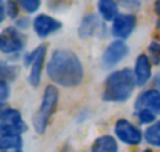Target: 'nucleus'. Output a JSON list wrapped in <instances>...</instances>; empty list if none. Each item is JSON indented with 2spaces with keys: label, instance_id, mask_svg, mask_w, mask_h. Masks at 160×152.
Wrapping results in <instances>:
<instances>
[{
  "label": "nucleus",
  "instance_id": "9d476101",
  "mask_svg": "<svg viewBox=\"0 0 160 152\" xmlns=\"http://www.w3.org/2000/svg\"><path fill=\"white\" fill-rule=\"evenodd\" d=\"M33 28H35V32H36L38 36L46 38V36H49L50 33L60 30V28H61V24H60L57 19H53V17H50V16H47V14H39V16H36V19L33 21Z\"/></svg>",
  "mask_w": 160,
  "mask_h": 152
},
{
  "label": "nucleus",
  "instance_id": "6ab92c4d",
  "mask_svg": "<svg viewBox=\"0 0 160 152\" xmlns=\"http://www.w3.org/2000/svg\"><path fill=\"white\" fill-rule=\"evenodd\" d=\"M138 118H140V121L143 122V124H149V122H152L154 121V113L151 111V110H148V108H143V110H138Z\"/></svg>",
  "mask_w": 160,
  "mask_h": 152
},
{
  "label": "nucleus",
  "instance_id": "f8f14e48",
  "mask_svg": "<svg viewBox=\"0 0 160 152\" xmlns=\"http://www.w3.org/2000/svg\"><path fill=\"white\" fill-rule=\"evenodd\" d=\"M158 105H160V93L155 91V90L146 91V93L137 101V108L140 107L141 110H143V108H148V110L157 111Z\"/></svg>",
  "mask_w": 160,
  "mask_h": 152
},
{
  "label": "nucleus",
  "instance_id": "a211bd4d",
  "mask_svg": "<svg viewBox=\"0 0 160 152\" xmlns=\"http://www.w3.org/2000/svg\"><path fill=\"white\" fill-rule=\"evenodd\" d=\"M19 3L27 13H35L41 5V0H19Z\"/></svg>",
  "mask_w": 160,
  "mask_h": 152
},
{
  "label": "nucleus",
  "instance_id": "f03ea898",
  "mask_svg": "<svg viewBox=\"0 0 160 152\" xmlns=\"http://www.w3.org/2000/svg\"><path fill=\"white\" fill-rule=\"evenodd\" d=\"M135 74L129 69H121L113 72L105 82V91L104 99L112 102H124L130 97L133 88H135Z\"/></svg>",
  "mask_w": 160,
  "mask_h": 152
},
{
  "label": "nucleus",
  "instance_id": "2eb2a0df",
  "mask_svg": "<svg viewBox=\"0 0 160 152\" xmlns=\"http://www.w3.org/2000/svg\"><path fill=\"white\" fill-rule=\"evenodd\" d=\"M99 28H101L99 19L96 16H88V17L83 19L82 25H80V36H82V38L93 36V35H96V32Z\"/></svg>",
  "mask_w": 160,
  "mask_h": 152
},
{
  "label": "nucleus",
  "instance_id": "6e6552de",
  "mask_svg": "<svg viewBox=\"0 0 160 152\" xmlns=\"http://www.w3.org/2000/svg\"><path fill=\"white\" fill-rule=\"evenodd\" d=\"M127 53H129V47L122 41H115L107 47V50L102 56V64L105 67H112V66L118 64Z\"/></svg>",
  "mask_w": 160,
  "mask_h": 152
},
{
  "label": "nucleus",
  "instance_id": "412c9836",
  "mask_svg": "<svg viewBox=\"0 0 160 152\" xmlns=\"http://www.w3.org/2000/svg\"><path fill=\"white\" fill-rule=\"evenodd\" d=\"M121 2L127 8H138L140 7V0H121Z\"/></svg>",
  "mask_w": 160,
  "mask_h": 152
},
{
  "label": "nucleus",
  "instance_id": "f257e3e1",
  "mask_svg": "<svg viewBox=\"0 0 160 152\" xmlns=\"http://www.w3.org/2000/svg\"><path fill=\"white\" fill-rule=\"evenodd\" d=\"M47 74L50 80L66 88H74L83 80V67L78 56L66 49H58L53 52L47 64Z\"/></svg>",
  "mask_w": 160,
  "mask_h": 152
},
{
  "label": "nucleus",
  "instance_id": "0eeeda50",
  "mask_svg": "<svg viewBox=\"0 0 160 152\" xmlns=\"http://www.w3.org/2000/svg\"><path fill=\"white\" fill-rule=\"evenodd\" d=\"M24 47V38L18 33L16 28H5L0 36V49L3 53L19 52Z\"/></svg>",
  "mask_w": 160,
  "mask_h": 152
},
{
  "label": "nucleus",
  "instance_id": "7ed1b4c3",
  "mask_svg": "<svg viewBox=\"0 0 160 152\" xmlns=\"http://www.w3.org/2000/svg\"><path fill=\"white\" fill-rule=\"evenodd\" d=\"M57 102H58V90L55 86H47L46 91H44V97H42V104L39 107V110L36 111L35 118H33V124H35V129L36 132L42 133L47 127V122L57 107Z\"/></svg>",
  "mask_w": 160,
  "mask_h": 152
},
{
  "label": "nucleus",
  "instance_id": "aec40b11",
  "mask_svg": "<svg viewBox=\"0 0 160 152\" xmlns=\"http://www.w3.org/2000/svg\"><path fill=\"white\" fill-rule=\"evenodd\" d=\"M0 99H2V101L8 99V85L5 82L0 83Z\"/></svg>",
  "mask_w": 160,
  "mask_h": 152
},
{
  "label": "nucleus",
  "instance_id": "9b49d317",
  "mask_svg": "<svg viewBox=\"0 0 160 152\" xmlns=\"http://www.w3.org/2000/svg\"><path fill=\"white\" fill-rule=\"evenodd\" d=\"M151 77V61L146 55H140L135 61V80L137 85H144Z\"/></svg>",
  "mask_w": 160,
  "mask_h": 152
},
{
  "label": "nucleus",
  "instance_id": "393cba45",
  "mask_svg": "<svg viewBox=\"0 0 160 152\" xmlns=\"http://www.w3.org/2000/svg\"><path fill=\"white\" fill-rule=\"evenodd\" d=\"M18 25H19V27H27V25H28V22H27V19H25V21L22 19V21H19V24H18Z\"/></svg>",
  "mask_w": 160,
  "mask_h": 152
},
{
  "label": "nucleus",
  "instance_id": "4be33fe9",
  "mask_svg": "<svg viewBox=\"0 0 160 152\" xmlns=\"http://www.w3.org/2000/svg\"><path fill=\"white\" fill-rule=\"evenodd\" d=\"M8 7H10V14H11L13 17H16V16H18V8H16V5H14L13 2H10Z\"/></svg>",
  "mask_w": 160,
  "mask_h": 152
},
{
  "label": "nucleus",
  "instance_id": "a878e982",
  "mask_svg": "<svg viewBox=\"0 0 160 152\" xmlns=\"http://www.w3.org/2000/svg\"><path fill=\"white\" fill-rule=\"evenodd\" d=\"M2 152H21L19 149H13V150H2Z\"/></svg>",
  "mask_w": 160,
  "mask_h": 152
},
{
  "label": "nucleus",
  "instance_id": "423d86ee",
  "mask_svg": "<svg viewBox=\"0 0 160 152\" xmlns=\"http://www.w3.org/2000/svg\"><path fill=\"white\" fill-rule=\"evenodd\" d=\"M115 133H116V136L121 140V141H124L126 144H138L140 141H141V133H140V130L133 125V124H130L129 121H126V119H119L118 122H116V125H115Z\"/></svg>",
  "mask_w": 160,
  "mask_h": 152
},
{
  "label": "nucleus",
  "instance_id": "39448f33",
  "mask_svg": "<svg viewBox=\"0 0 160 152\" xmlns=\"http://www.w3.org/2000/svg\"><path fill=\"white\" fill-rule=\"evenodd\" d=\"M46 44L39 46L36 50H33L28 56H27V63L32 64V71H30V83L33 86H38L39 80H41V71H42V64H44V56H46Z\"/></svg>",
  "mask_w": 160,
  "mask_h": 152
},
{
  "label": "nucleus",
  "instance_id": "bb28decb",
  "mask_svg": "<svg viewBox=\"0 0 160 152\" xmlns=\"http://www.w3.org/2000/svg\"><path fill=\"white\" fill-rule=\"evenodd\" d=\"M157 113H160V105H158V108H157Z\"/></svg>",
  "mask_w": 160,
  "mask_h": 152
},
{
  "label": "nucleus",
  "instance_id": "ddd939ff",
  "mask_svg": "<svg viewBox=\"0 0 160 152\" xmlns=\"http://www.w3.org/2000/svg\"><path fill=\"white\" fill-rule=\"evenodd\" d=\"M91 152H118L116 140L110 135H104L94 141Z\"/></svg>",
  "mask_w": 160,
  "mask_h": 152
},
{
  "label": "nucleus",
  "instance_id": "1a4fd4ad",
  "mask_svg": "<svg viewBox=\"0 0 160 152\" xmlns=\"http://www.w3.org/2000/svg\"><path fill=\"white\" fill-rule=\"evenodd\" d=\"M137 25V17L133 14H119L115 21H113V27H112V33L116 38H127L133 28Z\"/></svg>",
  "mask_w": 160,
  "mask_h": 152
},
{
  "label": "nucleus",
  "instance_id": "f3484780",
  "mask_svg": "<svg viewBox=\"0 0 160 152\" xmlns=\"http://www.w3.org/2000/svg\"><path fill=\"white\" fill-rule=\"evenodd\" d=\"M146 141L152 146H158L160 147V122H155L154 125L148 127L146 130Z\"/></svg>",
  "mask_w": 160,
  "mask_h": 152
},
{
  "label": "nucleus",
  "instance_id": "5701e85b",
  "mask_svg": "<svg viewBox=\"0 0 160 152\" xmlns=\"http://www.w3.org/2000/svg\"><path fill=\"white\" fill-rule=\"evenodd\" d=\"M149 50H151V52H155L157 55H160V46L155 44V42H152V44L149 46Z\"/></svg>",
  "mask_w": 160,
  "mask_h": 152
},
{
  "label": "nucleus",
  "instance_id": "b1692460",
  "mask_svg": "<svg viewBox=\"0 0 160 152\" xmlns=\"http://www.w3.org/2000/svg\"><path fill=\"white\" fill-rule=\"evenodd\" d=\"M155 11H157V14L160 16V0H157V2H155Z\"/></svg>",
  "mask_w": 160,
  "mask_h": 152
},
{
  "label": "nucleus",
  "instance_id": "cd10ccee",
  "mask_svg": "<svg viewBox=\"0 0 160 152\" xmlns=\"http://www.w3.org/2000/svg\"><path fill=\"white\" fill-rule=\"evenodd\" d=\"M143 152H152V150H149V149H146V150H143Z\"/></svg>",
  "mask_w": 160,
  "mask_h": 152
},
{
  "label": "nucleus",
  "instance_id": "4468645a",
  "mask_svg": "<svg viewBox=\"0 0 160 152\" xmlns=\"http://www.w3.org/2000/svg\"><path fill=\"white\" fill-rule=\"evenodd\" d=\"M99 13L105 21H115L118 17V7L115 0H99Z\"/></svg>",
  "mask_w": 160,
  "mask_h": 152
},
{
  "label": "nucleus",
  "instance_id": "20e7f679",
  "mask_svg": "<svg viewBox=\"0 0 160 152\" xmlns=\"http://www.w3.org/2000/svg\"><path fill=\"white\" fill-rule=\"evenodd\" d=\"M2 133H21L25 130V124L18 110H5L0 118Z\"/></svg>",
  "mask_w": 160,
  "mask_h": 152
},
{
  "label": "nucleus",
  "instance_id": "dca6fc26",
  "mask_svg": "<svg viewBox=\"0 0 160 152\" xmlns=\"http://www.w3.org/2000/svg\"><path fill=\"white\" fill-rule=\"evenodd\" d=\"M21 144H22V140H21L19 133H2V138H0V147H2V150L19 149Z\"/></svg>",
  "mask_w": 160,
  "mask_h": 152
}]
</instances>
